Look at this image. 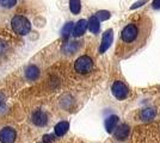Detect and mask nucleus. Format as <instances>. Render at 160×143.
<instances>
[{"label":"nucleus","instance_id":"obj_1","mask_svg":"<svg viewBox=\"0 0 160 143\" xmlns=\"http://www.w3.org/2000/svg\"><path fill=\"white\" fill-rule=\"evenodd\" d=\"M152 31V19L145 13L138 14V17L129 21L120 34V48L117 54L122 57H128L139 51L146 45Z\"/></svg>","mask_w":160,"mask_h":143},{"label":"nucleus","instance_id":"obj_2","mask_svg":"<svg viewBox=\"0 0 160 143\" xmlns=\"http://www.w3.org/2000/svg\"><path fill=\"white\" fill-rule=\"evenodd\" d=\"M11 26L16 34L20 36H27L31 30V23L23 16H16L11 21Z\"/></svg>","mask_w":160,"mask_h":143},{"label":"nucleus","instance_id":"obj_3","mask_svg":"<svg viewBox=\"0 0 160 143\" xmlns=\"http://www.w3.org/2000/svg\"><path fill=\"white\" fill-rule=\"evenodd\" d=\"M93 68V61L90 56L84 55L80 56L77 61L74 62V69L80 74H87Z\"/></svg>","mask_w":160,"mask_h":143},{"label":"nucleus","instance_id":"obj_4","mask_svg":"<svg viewBox=\"0 0 160 143\" xmlns=\"http://www.w3.org/2000/svg\"><path fill=\"white\" fill-rule=\"evenodd\" d=\"M111 92H112L113 97L118 100H124L127 99L129 94H130V89L128 88V86L122 81H115L111 86Z\"/></svg>","mask_w":160,"mask_h":143},{"label":"nucleus","instance_id":"obj_5","mask_svg":"<svg viewBox=\"0 0 160 143\" xmlns=\"http://www.w3.org/2000/svg\"><path fill=\"white\" fill-rule=\"evenodd\" d=\"M17 134L14 129L6 126L0 130V143H13L16 141Z\"/></svg>","mask_w":160,"mask_h":143},{"label":"nucleus","instance_id":"obj_6","mask_svg":"<svg viewBox=\"0 0 160 143\" xmlns=\"http://www.w3.org/2000/svg\"><path fill=\"white\" fill-rule=\"evenodd\" d=\"M129 135H130V126L126 123L118 125L115 129V132H113V136L117 141H126L129 137Z\"/></svg>","mask_w":160,"mask_h":143},{"label":"nucleus","instance_id":"obj_7","mask_svg":"<svg viewBox=\"0 0 160 143\" xmlns=\"http://www.w3.org/2000/svg\"><path fill=\"white\" fill-rule=\"evenodd\" d=\"M112 38H113V31L111 29L107 30L104 35H103V38H102V43H100V47H99V53L103 54L105 53L108 49L110 48L111 43H112Z\"/></svg>","mask_w":160,"mask_h":143},{"label":"nucleus","instance_id":"obj_8","mask_svg":"<svg viewBox=\"0 0 160 143\" xmlns=\"http://www.w3.org/2000/svg\"><path fill=\"white\" fill-rule=\"evenodd\" d=\"M31 121H32L33 124L37 125V126H44L48 122V117L44 111H42V110H36V111H33L32 116H31Z\"/></svg>","mask_w":160,"mask_h":143},{"label":"nucleus","instance_id":"obj_9","mask_svg":"<svg viewBox=\"0 0 160 143\" xmlns=\"http://www.w3.org/2000/svg\"><path fill=\"white\" fill-rule=\"evenodd\" d=\"M157 116V111L153 107H146V109L141 110L139 113V118L142 122H151L153 121Z\"/></svg>","mask_w":160,"mask_h":143},{"label":"nucleus","instance_id":"obj_10","mask_svg":"<svg viewBox=\"0 0 160 143\" xmlns=\"http://www.w3.org/2000/svg\"><path fill=\"white\" fill-rule=\"evenodd\" d=\"M87 26H88V21H86L85 19H80V21L74 25L73 34L72 35H73L74 37H80V36H82V35L85 34Z\"/></svg>","mask_w":160,"mask_h":143},{"label":"nucleus","instance_id":"obj_11","mask_svg":"<svg viewBox=\"0 0 160 143\" xmlns=\"http://www.w3.org/2000/svg\"><path fill=\"white\" fill-rule=\"evenodd\" d=\"M80 47H81V44L79 42H67L62 47V51L66 55H74L75 53H78Z\"/></svg>","mask_w":160,"mask_h":143},{"label":"nucleus","instance_id":"obj_12","mask_svg":"<svg viewBox=\"0 0 160 143\" xmlns=\"http://www.w3.org/2000/svg\"><path fill=\"white\" fill-rule=\"evenodd\" d=\"M40 76V69L37 68L36 66H29L27 69H25V78H27L29 81H35L37 80Z\"/></svg>","mask_w":160,"mask_h":143},{"label":"nucleus","instance_id":"obj_13","mask_svg":"<svg viewBox=\"0 0 160 143\" xmlns=\"http://www.w3.org/2000/svg\"><path fill=\"white\" fill-rule=\"evenodd\" d=\"M117 124H118V117L112 115V116L108 117L107 121H105V128H107L108 132H112L113 130L117 128Z\"/></svg>","mask_w":160,"mask_h":143},{"label":"nucleus","instance_id":"obj_14","mask_svg":"<svg viewBox=\"0 0 160 143\" xmlns=\"http://www.w3.org/2000/svg\"><path fill=\"white\" fill-rule=\"evenodd\" d=\"M88 29H90V31L94 35L99 32L100 21L97 18V16H93V17H91V18H90V21H88Z\"/></svg>","mask_w":160,"mask_h":143},{"label":"nucleus","instance_id":"obj_15","mask_svg":"<svg viewBox=\"0 0 160 143\" xmlns=\"http://www.w3.org/2000/svg\"><path fill=\"white\" fill-rule=\"evenodd\" d=\"M68 129H69V124H68V122L62 121V122L56 124V126H55V135L59 137L63 136L67 131H68Z\"/></svg>","mask_w":160,"mask_h":143},{"label":"nucleus","instance_id":"obj_16","mask_svg":"<svg viewBox=\"0 0 160 143\" xmlns=\"http://www.w3.org/2000/svg\"><path fill=\"white\" fill-rule=\"evenodd\" d=\"M73 29H74V25L72 21H68L67 24H65V26L62 27V31H61V34H62V37L67 40L71 34H73Z\"/></svg>","mask_w":160,"mask_h":143},{"label":"nucleus","instance_id":"obj_17","mask_svg":"<svg viewBox=\"0 0 160 143\" xmlns=\"http://www.w3.org/2000/svg\"><path fill=\"white\" fill-rule=\"evenodd\" d=\"M69 10L73 14H78L81 11V1L80 0H69Z\"/></svg>","mask_w":160,"mask_h":143},{"label":"nucleus","instance_id":"obj_18","mask_svg":"<svg viewBox=\"0 0 160 143\" xmlns=\"http://www.w3.org/2000/svg\"><path fill=\"white\" fill-rule=\"evenodd\" d=\"M17 4V0H0V6L5 8H11Z\"/></svg>","mask_w":160,"mask_h":143},{"label":"nucleus","instance_id":"obj_19","mask_svg":"<svg viewBox=\"0 0 160 143\" xmlns=\"http://www.w3.org/2000/svg\"><path fill=\"white\" fill-rule=\"evenodd\" d=\"M97 18H98L99 21H107L108 18H110V13H109L108 11H99V12L97 13Z\"/></svg>","mask_w":160,"mask_h":143},{"label":"nucleus","instance_id":"obj_20","mask_svg":"<svg viewBox=\"0 0 160 143\" xmlns=\"http://www.w3.org/2000/svg\"><path fill=\"white\" fill-rule=\"evenodd\" d=\"M152 7H153L154 10H159L160 8V0H153V2H152Z\"/></svg>","mask_w":160,"mask_h":143},{"label":"nucleus","instance_id":"obj_21","mask_svg":"<svg viewBox=\"0 0 160 143\" xmlns=\"http://www.w3.org/2000/svg\"><path fill=\"white\" fill-rule=\"evenodd\" d=\"M6 44L4 43L2 41H0V55L1 54H4L5 53V50H6Z\"/></svg>","mask_w":160,"mask_h":143},{"label":"nucleus","instance_id":"obj_22","mask_svg":"<svg viewBox=\"0 0 160 143\" xmlns=\"http://www.w3.org/2000/svg\"><path fill=\"white\" fill-rule=\"evenodd\" d=\"M53 141V136H50V135H46V136L43 137V142L44 143H49Z\"/></svg>","mask_w":160,"mask_h":143},{"label":"nucleus","instance_id":"obj_23","mask_svg":"<svg viewBox=\"0 0 160 143\" xmlns=\"http://www.w3.org/2000/svg\"><path fill=\"white\" fill-rule=\"evenodd\" d=\"M4 104H5V95L0 92V107H1Z\"/></svg>","mask_w":160,"mask_h":143},{"label":"nucleus","instance_id":"obj_24","mask_svg":"<svg viewBox=\"0 0 160 143\" xmlns=\"http://www.w3.org/2000/svg\"><path fill=\"white\" fill-rule=\"evenodd\" d=\"M42 143H44V142H42Z\"/></svg>","mask_w":160,"mask_h":143}]
</instances>
